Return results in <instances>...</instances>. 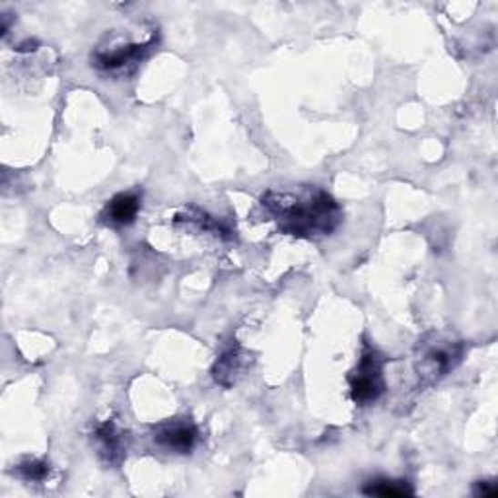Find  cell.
<instances>
[{
  "label": "cell",
  "mask_w": 498,
  "mask_h": 498,
  "mask_svg": "<svg viewBox=\"0 0 498 498\" xmlns=\"http://www.w3.org/2000/svg\"><path fill=\"white\" fill-rule=\"evenodd\" d=\"M154 442L168 452L189 453L198 442V431L189 419H174L156 429Z\"/></svg>",
  "instance_id": "cell-4"
},
{
  "label": "cell",
  "mask_w": 498,
  "mask_h": 498,
  "mask_svg": "<svg viewBox=\"0 0 498 498\" xmlns=\"http://www.w3.org/2000/svg\"><path fill=\"white\" fill-rule=\"evenodd\" d=\"M246 366V354L241 352L238 347L226 351L219 359L215 366V378L222 386H232L236 381V376L241 374V370Z\"/></svg>",
  "instance_id": "cell-8"
},
{
  "label": "cell",
  "mask_w": 498,
  "mask_h": 498,
  "mask_svg": "<svg viewBox=\"0 0 498 498\" xmlns=\"http://www.w3.org/2000/svg\"><path fill=\"white\" fill-rule=\"evenodd\" d=\"M99 453L109 465H119L127 455V434L113 421H106L96 429Z\"/></svg>",
  "instance_id": "cell-6"
},
{
  "label": "cell",
  "mask_w": 498,
  "mask_h": 498,
  "mask_svg": "<svg viewBox=\"0 0 498 498\" xmlns=\"http://www.w3.org/2000/svg\"><path fill=\"white\" fill-rule=\"evenodd\" d=\"M269 210L282 232L298 238L330 236L340 224L343 212L335 198L321 189L269 191L263 197Z\"/></svg>",
  "instance_id": "cell-1"
},
{
  "label": "cell",
  "mask_w": 498,
  "mask_h": 498,
  "mask_svg": "<svg viewBox=\"0 0 498 498\" xmlns=\"http://www.w3.org/2000/svg\"><path fill=\"white\" fill-rule=\"evenodd\" d=\"M351 397L357 405H370L380 400V395L386 390V380H383V357L372 349L366 347L357 370L349 378Z\"/></svg>",
  "instance_id": "cell-3"
},
{
  "label": "cell",
  "mask_w": 498,
  "mask_h": 498,
  "mask_svg": "<svg viewBox=\"0 0 498 498\" xmlns=\"http://www.w3.org/2000/svg\"><path fill=\"white\" fill-rule=\"evenodd\" d=\"M140 210V195L138 193H119L106 205L102 219L109 226H129L137 220Z\"/></svg>",
  "instance_id": "cell-7"
},
{
  "label": "cell",
  "mask_w": 498,
  "mask_h": 498,
  "mask_svg": "<svg viewBox=\"0 0 498 498\" xmlns=\"http://www.w3.org/2000/svg\"><path fill=\"white\" fill-rule=\"evenodd\" d=\"M150 46L152 44H127L116 46L113 49H102L96 53V66L106 70V73H117L125 66L142 61Z\"/></svg>",
  "instance_id": "cell-5"
},
{
  "label": "cell",
  "mask_w": 498,
  "mask_h": 498,
  "mask_svg": "<svg viewBox=\"0 0 498 498\" xmlns=\"http://www.w3.org/2000/svg\"><path fill=\"white\" fill-rule=\"evenodd\" d=\"M16 469L25 481H44L49 475V465L41 460H25Z\"/></svg>",
  "instance_id": "cell-10"
},
{
  "label": "cell",
  "mask_w": 498,
  "mask_h": 498,
  "mask_svg": "<svg viewBox=\"0 0 498 498\" xmlns=\"http://www.w3.org/2000/svg\"><path fill=\"white\" fill-rule=\"evenodd\" d=\"M362 494L366 496H381V498H405L412 496L415 491L409 487L407 481H397V479H372L366 483L362 489Z\"/></svg>",
  "instance_id": "cell-9"
},
{
  "label": "cell",
  "mask_w": 498,
  "mask_h": 498,
  "mask_svg": "<svg viewBox=\"0 0 498 498\" xmlns=\"http://www.w3.org/2000/svg\"><path fill=\"white\" fill-rule=\"evenodd\" d=\"M463 345L453 339H432L419 345L417 372L424 383H434L444 378L462 361Z\"/></svg>",
  "instance_id": "cell-2"
},
{
  "label": "cell",
  "mask_w": 498,
  "mask_h": 498,
  "mask_svg": "<svg viewBox=\"0 0 498 498\" xmlns=\"http://www.w3.org/2000/svg\"><path fill=\"white\" fill-rule=\"evenodd\" d=\"M473 493H475L477 496H483V498H493V496L498 494L496 485H494V483H491V481H479Z\"/></svg>",
  "instance_id": "cell-11"
}]
</instances>
